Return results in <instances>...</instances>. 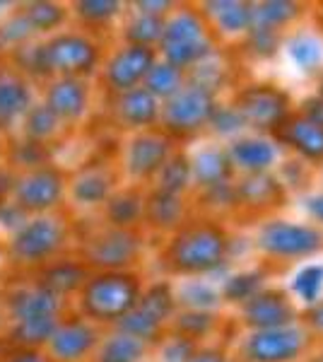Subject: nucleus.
I'll use <instances>...</instances> for the list:
<instances>
[{
	"label": "nucleus",
	"mask_w": 323,
	"mask_h": 362,
	"mask_svg": "<svg viewBox=\"0 0 323 362\" xmlns=\"http://www.w3.org/2000/svg\"><path fill=\"white\" fill-rule=\"evenodd\" d=\"M319 95L323 97V75H321V83H319Z\"/></svg>",
	"instance_id": "nucleus-55"
},
{
	"label": "nucleus",
	"mask_w": 323,
	"mask_h": 362,
	"mask_svg": "<svg viewBox=\"0 0 323 362\" xmlns=\"http://www.w3.org/2000/svg\"><path fill=\"white\" fill-rule=\"evenodd\" d=\"M290 58L297 63L302 70H314L321 66V58H323V51H321V44L311 37H299L295 42L290 44Z\"/></svg>",
	"instance_id": "nucleus-43"
},
{
	"label": "nucleus",
	"mask_w": 323,
	"mask_h": 362,
	"mask_svg": "<svg viewBox=\"0 0 323 362\" xmlns=\"http://www.w3.org/2000/svg\"><path fill=\"white\" fill-rule=\"evenodd\" d=\"M186 215V203L184 196H172V194H160V191H152L145 198V218L152 227L157 230L176 232L184 225Z\"/></svg>",
	"instance_id": "nucleus-26"
},
{
	"label": "nucleus",
	"mask_w": 323,
	"mask_h": 362,
	"mask_svg": "<svg viewBox=\"0 0 323 362\" xmlns=\"http://www.w3.org/2000/svg\"><path fill=\"white\" fill-rule=\"evenodd\" d=\"M87 283V268L80 264H58L46 273V283L44 288L51 290L54 295H66L73 290L82 288Z\"/></svg>",
	"instance_id": "nucleus-34"
},
{
	"label": "nucleus",
	"mask_w": 323,
	"mask_h": 362,
	"mask_svg": "<svg viewBox=\"0 0 323 362\" xmlns=\"http://www.w3.org/2000/svg\"><path fill=\"white\" fill-rule=\"evenodd\" d=\"M160 109L162 102L152 97L143 85L116 95L114 102L116 121L131 131H148L155 124H160Z\"/></svg>",
	"instance_id": "nucleus-19"
},
{
	"label": "nucleus",
	"mask_w": 323,
	"mask_h": 362,
	"mask_svg": "<svg viewBox=\"0 0 323 362\" xmlns=\"http://www.w3.org/2000/svg\"><path fill=\"white\" fill-rule=\"evenodd\" d=\"M184 85H186L184 70L169 66L167 61H155V66L150 68V73L143 80L145 90L155 99H160V102H167L169 97H174Z\"/></svg>",
	"instance_id": "nucleus-32"
},
{
	"label": "nucleus",
	"mask_w": 323,
	"mask_h": 362,
	"mask_svg": "<svg viewBox=\"0 0 323 362\" xmlns=\"http://www.w3.org/2000/svg\"><path fill=\"white\" fill-rule=\"evenodd\" d=\"M215 107H217L215 92H210L208 87L191 80V83H186L174 97L162 102L160 124L169 138L193 136V133L208 128Z\"/></svg>",
	"instance_id": "nucleus-5"
},
{
	"label": "nucleus",
	"mask_w": 323,
	"mask_h": 362,
	"mask_svg": "<svg viewBox=\"0 0 323 362\" xmlns=\"http://www.w3.org/2000/svg\"><path fill=\"white\" fill-rule=\"evenodd\" d=\"M32 32H34V29L29 27L27 17L17 15V17L8 20L3 27H0V39H3V42H8V44H22Z\"/></svg>",
	"instance_id": "nucleus-46"
},
{
	"label": "nucleus",
	"mask_w": 323,
	"mask_h": 362,
	"mask_svg": "<svg viewBox=\"0 0 323 362\" xmlns=\"http://www.w3.org/2000/svg\"><path fill=\"white\" fill-rule=\"evenodd\" d=\"M304 326H307L311 334H323V297L307 307V312H304Z\"/></svg>",
	"instance_id": "nucleus-50"
},
{
	"label": "nucleus",
	"mask_w": 323,
	"mask_h": 362,
	"mask_svg": "<svg viewBox=\"0 0 323 362\" xmlns=\"http://www.w3.org/2000/svg\"><path fill=\"white\" fill-rule=\"evenodd\" d=\"M208 126L213 128V131L220 138H229V140L239 138V133H242L244 128H246L244 121H242V116L234 112L232 104H225V107H220V104H217L213 116H210V124Z\"/></svg>",
	"instance_id": "nucleus-42"
},
{
	"label": "nucleus",
	"mask_w": 323,
	"mask_h": 362,
	"mask_svg": "<svg viewBox=\"0 0 323 362\" xmlns=\"http://www.w3.org/2000/svg\"><path fill=\"white\" fill-rule=\"evenodd\" d=\"M297 17L299 5L287 3V0H268V3L251 5V29H266V32L278 34Z\"/></svg>",
	"instance_id": "nucleus-30"
},
{
	"label": "nucleus",
	"mask_w": 323,
	"mask_h": 362,
	"mask_svg": "<svg viewBox=\"0 0 323 362\" xmlns=\"http://www.w3.org/2000/svg\"><path fill=\"white\" fill-rule=\"evenodd\" d=\"M140 249H143V239L138 232L109 225L85 242V261L90 266H97L102 273L126 271L138 261Z\"/></svg>",
	"instance_id": "nucleus-10"
},
{
	"label": "nucleus",
	"mask_w": 323,
	"mask_h": 362,
	"mask_svg": "<svg viewBox=\"0 0 323 362\" xmlns=\"http://www.w3.org/2000/svg\"><path fill=\"white\" fill-rule=\"evenodd\" d=\"M242 319L251 331L278 329V326L295 324L297 309L290 295L283 293V290L263 288L261 293H256L242 305Z\"/></svg>",
	"instance_id": "nucleus-15"
},
{
	"label": "nucleus",
	"mask_w": 323,
	"mask_h": 362,
	"mask_svg": "<svg viewBox=\"0 0 323 362\" xmlns=\"http://www.w3.org/2000/svg\"><path fill=\"white\" fill-rule=\"evenodd\" d=\"M256 249L270 259H309L323 249V232L316 225L290 223L283 218L266 220L256 232Z\"/></svg>",
	"instance_id": "nucleus-4"
},
{
	"label": "nucleus",
	"mask_w": 323,
	"mask_h": 362,
	"mask_svg": "<svg viewBox=\"0 0 323 362\" xmlns=\"http://www.w3.org/2000/svg\"><path fill=\"white\" fill-rule=\"evenodd\" d=\"M32 107V92L29 85L17 73L0 70V128L15 124L20 116Z\"/></svg>",
	"instance_id": "nucleus-25"
},
{
	"label": "nucleus",
	"mask_w": 323,
	"mask_h": 362,
	"mask_svg": "<svg viewBox=\"0 0 323 362\" xmlns=\"http://www.w3.org/2000/svg\"><path fill=\"white\" fill-rule=\"evenodd\" d=\"M148 358V343L123 331H114L97 343L95 362H143Z\"/></svg>",
	"instance_id": "nucleus-28"
},
{
	"label": "nucleus",
	"mask_w": 323,
	"mask_h": 362,
	"mask_svg": "<svg viewBox=\"0 0 323 362\" xmlns=\"http://www.w3.org/2000/svg\"><path fill=\"white\" fill-rule=\"evenodd\" d=\"M44 68L58 78H82L92 73L99 61L97 44L85 34H58L41 49Z\"/></svg>",
	"instance_id": "nucleus-11"
},
{
	"label": "nucleus",
	"mask_w": 323,
	"mask_h": 362,
	"mask_svg": "<svg viewBox=\"0 0 323 362\" xmlns=\"http://www.w3.org/2000/svg\"><path fill=\"white\" fill-rule=\"evenodd\" d=\"M61 312V297L54 295L51 290L41 288L22 290L13 300V317L20 319H37V317H58Z\"/></svg>",
	"instance_id": "nucleus-29"
},
{
	"label": "nucleus",
	"mask_w": 323,
	"mask_h": 362,
	"mask_svg": "<svg viewBox=\"0 0 323 362\" xmlns=\"http://www.w3.org/2000/svg\"><path fill=\"white\" fill-rule=\"evenodd\" d=\"M44 107L58 121H78L90 107V87L82 78H56L46 90Z\"/></svg>",
	"instance_id": "nucleus-20"
},
{
	"label": "nucleus",
	"mask_w": 323,
	"mask_h": 362,
	"mask_svg": "<svg viewBox=\"0 0 323 362\" xmlns=\"http://www.w3.org/2000/svg\"><path fill=\"white\" fill-rule=\"evenodd\" d=\"M155 191L160 194H172V196H184L191 189V165L186 153H172L169 160L164 162L162 169L157 172Z\"/></svg>",
	"instance_id": "nucleus-31"
},
{
	"label": "nucleus",
	"mask_w": 323,
	"mask_h": 362,
	"mask_svg": "<svg viewBox=\"0 0 323 362\" xmlns=\"http://www.w3.org/2000/svg\"><path fill=\"white\" fill-rule=\"evenodd\" d=\"M193 353H196V343L174 334L162 343L160 362H189Z\"/></svg>",
	"instance_id": "nucleus-45"
},
{
	"label": "nucleus",
	"mask_w": 323,
	"mask_h": 362,
	"mask_svg": "<svg viewBox=\"0 0 323 362\" xmlns=\"http://www.w3.org/2000/svg\"><path fill=\"white\" fill-rule=\"evenodd\" d=\"M237 206H246L251 210H270L283 206L285 201V184L270 172L266 174H246L234 184Z\"/></svg>",
	"instance_id": "nucleus-23"
},
{
	"label": "nucleus",
	"mask_w": 323,
	"mask_h": 362,
	"mask_svg": "<svg viewBox=\"0 0 323 362\" xmlns=\"http://www.w3.org/2000/svg\"><path fill=\"white\" fill-rule=\"evenodd\" d=\"M321 179H323V172H321Z\"/></svg>",
	"instance_id": "nucleus-56"
},
{
	"label": "nucleus",
	"mask_w": 323,
	"mask_h": 362,
	"mask_svg": "<svg viewBox=\"0 0 323 362\" xmlns=\"http://www.w3.org/2000/svg\"><path fill=\"white\" fill-rule=\"evenodd\" d=\"M8 362H46V358H44V355H39V353H34V350H27V353L10 358Z\"/></svg>",
	"instance_id": "nucleus-53"
},
{
	"label": "nucleus",
	"mask_w": 323,
	"mask_h": 362,
	"mask_svg": "<svg viewBox=\"0 0 323 362\" xmlns=\"http://www.w3.org/2000/svg\"><path fill=\"white\" fill-rule=\"evenodd\" d=\"M275 143H283L292 153H297L307 162H323V128L302 119V116H290L283 126L275 131Z\"/></svg>",
	"instance_id": "nucleus-21"
},
{
	"label": "nucleus",
	"mask_w": 323,
	"mask_h": 362,
	"mask_svg": "<svg viewBox=\"0 0 323 362\" xmlns=\"http://www.w3.org/2000/svg\"><path fill=\"white\" fill-rule=\"evenodd\" d=\"M114 191H116L114 172L104 165H92L80 169L73 177V181H70V198L80 208L104 206Z\"/></svg>",
	"instance_id": "nucleus-22"
},
{
	"label": "nucleus",
	"mask_w": 323,
	"mask_h": 362,
	"mask_svg": "<svg viewBox=\"0 0 323 362\" xmlns=\"http://www.w3.org/2000/svg\"><path fill=\"white\" fill-rule=\"evenodd\" d=\"M229 235L222 225L203 220V223L181 225L164 249V264L176 276L201 278L217 271L227 261Z\"/></svg>",
	"instance_id": "nucleus-1"
},
{
	"label": "nucleus",
	"mask_w": 323,
	"mask_h": 362,
	"mask_svg": "<svg viewBox=\"0 0 323 362\" xmlns=\"http://www.w3.org/2000/svg\"><path fill=\"white\" fill-rule=\"evenodd\" d=\"M99 343L97 329L87 321H66L58 324L49 338V353L58 362H80L95 353Z\"/></svg>",
	"instance_id": "nucleus-17"
},
{
	"label": "nucleus",
	"mask_w": 323,
	"mask_h": 362,
	"mask_svg": "<svg viewBox=\"0 0 323 362\" xmlns=\"http://www.w3.org/2000/svg\"><path fill=\"white\" fill-rule=\"evenodd\" d=\"M304 208H307L309 218L323 227V191L307 196V201H304Z\"/></svg>",
	"instance_id": "nucleus-52"
},
{
	"label": "nucleus",
	"mask_w": 323,
	"mask_h": 362,
	"mask_svg": "<svg viewBox=\"0 0 323 362\" xmlns=\"http://www.w3.org/2000/svg\"><path fill=\"white\" fill-rule=\"evenodd\" d=\"M201 10L208 27L220 32L222 37H242L251 29V5L239 0H213Z\"/></svg>",
	"instance_id": "nucleus-24"
},
{
	"label": "nucleus",
	"mask_w": 323,
	"mask_h": 362,
	"mask_svg": "<svg viewBox=\"0 0 323 362\" xmlns=\"http://www.w3.org/2000/svg\"><path fill=\"white\" fill-rule=\"evenodd\" d=\"M138 8V15H150V17H167L174 10V3H167V0H143V3H135Z\"/></svg>",
	"instance_id": "nucleus-49"
},
{
	"label": "nucleus",
	"mask_w": 323,
	"mask_h": 362,
	"mask_svg": "<svg viewBox=\"0 0 323 362\" xmlns=\"http://www.w3.org/2000/svg\"><path fill=\"white\" fill-rule=\"evenodd\" d=\"M157 61V51L150 46H135L123 44L114 56L109 58L107 68H104V83H107L116 95L128 92L133 87H140L145 75Z\"/></svg>",
	"instance_id": "nucleus-14"
},
{
	"label": "nucleus",
	"mask_w": 323,
	"mask_h": 362,
	"mask_svg": "<svg viewBox=\"0 0 323 362\" xmlns=\"http://www.w3.org/2000/svg\"><path fill=\"white\" fill-rule=\"evenodd\" d=\"M249 49L258 56H270L278 49V34L266 29H249Z\"/></svg>",
	"instance_id": "nucleus-47"
},
{
	"label": "nucleus",
	"mask_w": 323,
	"mask_h": 362,
	"mask_svg": "<svg viewBox=\"0 0 323 362\" xmlns=\"http://www.w3.org/2000/svg\"><path fill=\"white\" fill-rule=\"evenodd\" d=\"M172 153V138L164 131H155V128L135 131L123 150V169H126L128 179L150 181L157 177V172Z\"/></svg>",
	"instance_id": "nucleus-13"
},
{
	"label": "nucleus",
	"mask_w": 323,
	"mask_h": 362,
	"mask_svg": "<svg viewBox=\"0 0 323 362\" xmlns=\"http://www.w3.org/2000/svg\"><path fill=\"white\" fill-rule=\"evenodd\" d=\"M61 128V121L56 119L49 109L41 104V107H29L25 114V133L34 143H44V140L54 138Z\"/></svg>",
	"instance_id": "nucleus-38"
},
{
	"label": "nucleus",
	"mask_w": 323,
	"mask_h": 362,
	"mask_svg": "<svg viewBox=\"0 0 323 362\" xmlns=\"http://www.w3.org/2000/svg\"><path fill=\"white\" fill-rule=\"evenodd\" d=\"M234 112L242 116L246 128H254L258 136L275 133L290 119V95L278 85L256 83L246 85L234 95Z\"/></svg>",
	"instance_id": "nucleus-6"
},
{
	"label": "nucleus",
	"mask_w": 323,
	"mask_h": 362,
	"mask_svg": "<svg viewBox=\"0 0 323 362\" xmlns=\"http://www.w3.org/2000/svg\"><path fill=\"white\" fill-rule=\"evenodd\" d=\"M299 116L323 128V97L321 95H311V97L304 99L302 107H299Z\"/></svg>",
	"instance_id": "nucleus-48"
},
{
	"label": "nucleus",
	"mask_w": 323,
	"mask_h": 362,
	"mask_svg": "<svg viewBox=\"0 0 323 362\" xmlns=\"http://www.w3.org/2000/svg\"><path fill=\"white\" fill-rule=\"evenodd\" d=\"M307 362H323V350H321V353H316V355H311Z\"/></svg>",
	"instance_id": "nucleus-54"
},
{
	"label": "nucleus",
	"mask_w": 323,
	"mask_h": 362,
	"mask_svg": "<svg viewBox=\"0 0 323 362\" xmlns=\"http://www.w3.org/2000/svg\"><path fill=\"white\" fill-rule=\"evenodd\" d=\"M311 331L304 324L249 331L242 343L244 362H297L309 350Z\"/></svg>",
	"instance_id": "nucleus-7"
},
{
	"label": "nucleus",
	"mask_w": 323,
	"mask_h": 362,
	"mask_svg": "<svg viewBox=\"0 0 323 362\" xmlns=\"http://www.w3.org/2000/svg\"><path fill=\"white\" fill-rule=\"evenodd\" d=\"M261 290H263V273L246 271V273H239V276H232L225 285H222L220 300L244 305L246 300H251V297L256 293H261Z\"/></svg>",
	"instance_id": "nucleus-37"
},
{
	"label": "nucleus",
	"mask_w": 323,
	"mask_h": 362,
	"mask_svg": "<svg viewBox=\"0 0 323 362\" xmlns=\"http://www.w3.org/2000/svg\"><path fill=\"white\" fill-rule=\"evenodd\" d=\"M25 17L34 32H51V29H56L63 22L66 10H63V5L56 3H34L29 5Z\"/></svg>",
	"instance_id": "nucleus-40"
},
{
	"label": "nucleus",
	"mask_w": 323,
	"mask_h": 362,
	"mask_svg": "<svg viewBox=\"0 0 323 362\" xmlns=\"http://www.w3.org/2000/svg\"><path fill=\"white\" fill-rule=\"evenodd\" d=\"M121 8L123 5L116 0H80L75 3V13L90 25H104V22L114 20L121 13Z\"/></svg>",
	"instance_id": "nucleus-41"
},
{
	"label": "nucleus",
	"mask_w": 323,
	"mask_h": 362,
	"mask_svg": "<svg viewBox=\"0 0 323 362\" xmlns=\"http://www.w3.org/2000/svg\"><path fill=\"white\" fill-rule=\"evenodd\" d=\"M162 61L179 70H189L201 66L215 54V42L210 37V27L201 10L176 8L164 17L162 42H160Z\"/></svg>",
	"instance_id": "nucleus-2"
},
{
	"label": "nucleus",
	"mask_w": 323,
	"mask_h": 362,
	"mask_svg": "<svg viewBox=\"0 0 323 362\" xmlns=\"http://www.w3.org/2000/svg\"><path fill=\"white\" fill-rule=\"evenodd\" d=\"M174 309L176 297L172 285L157 283L140 295L138 305L116 324V331L140 338V341H145L150 346V341H155L162 334V326L174 317Z\"/></svg>",
	"instance_id": "nucleus-9"
},
{
	"label": "nucleus",
	"mask_w": 323,
	"mask_h": 362,
	"mask_svg": "<svg viewBox=\"0 0 323 362\" xmlns=\"http://www.w3.org/2000/svg\"><path fill=\"white\" fill-rule=\"evenodd\" d=\"M140 295H143V288L133 273H97L82 285L80 309L87 319L99 321V324H119L138 305Z\"/></svg>",
	"instance_id": "nucleus-3"
},
{
	"label": "nucleus",
	"mask_w": 323,
	"mask_h": 362,
	"mask_svg": "<svg viewBox=\"0 0 323 362\" xmlns=\"http://www.w3.org/2000/svg\"><path fill=\"white\" fill-rule=\"evenodd\" d=\"M66 194L63 174L54 167H34L13 184V206L25 213L44 215L61 203Z\"/></svg>",
	"instance_id": "nucleus-12"
},
{
	"label": "nucleus",
	"mask_w": 323,
	"mask_h": 362,
	"mask_svg": "<svg viewBox=\"0 0 323 362\" xmlns=\"http://www.w3.org/2000/svg\"><path fill=\"white\" fill-rule=\"evenodd\" d=\"M189 362H229V358L220 348H196Z\"/></svg>",
	"instance_id": "nucleus-51"
},
{
	"label": "nucleus",
	"mask_w": 323,
	"mask_h": 362,
	"mask_svg": "<svg viewBox=\"0 0 323 362\" xmlns=\"http://www.w3.org/2000/svg\"><path fill=\"white\" fill-rule=\"evenodd\" d=\"M323 290V266H307L292 278V293H295L304 305H314L321 300Z\"/></svg>",
	"instance_id": "nucleus-39"
},
{
	"label": "nucleus",
	"mask_w": 323,
	"mask_h": 362,
	"mask_svg": "<svg viewBox=\"0 0 323 362\" xmlns=\"http://www.w3.org/2000/svg\"><path fill=\"white\" fill-rule=\"evenodd\" d=\"M68 227L56 215H37L17 227L10 242V259L17 264H41L58 254V249L66 244Z\"/></svg>",
	"instance_id": "nucleus-8"
},
{
	"label": "nucleus",
	"mask_w": 323,
	"mask_h": 362,
	"mask_svg": "<svg viewBox=\"0 0 323 362\" xmlns=\"http://www.w3.org/2000/svg\"><path fill=\"white\" fill-rule=\"evenodd\" d=\"M174 297H176V302H184V305H189V309H208V307H213L217 300H220V293H213L208 285L201 283V280H196V283L186 285L184 293H179Z\"/></svg>",
	"instance_id": "nucleus-44"
},
{
	"label": "nucleus",
	"mask_w": 323,
	"mask_h": 362,
	"mask_svg": "<svg viewBox=\"0 0 323 362\" xmlns=\"http://www.w3.org/2000/svg\"><path fill=\"white\" fill-rule=\"evenodd\" d=\"M162 27L164 20L162 17H150V15H135L131 22L126 25V44H135V46H160L162 42Z\"/></svg>",
	"instance_id": "nucleus-35"
},
{
	"label": "nucleus",
	"mask_w": 323,
	"mask_h": 362,
	"mask_svg": "<svg viewBox=\"0 0 323 362\" xmlns=\"http://www.w3.org/2000/svg\"><path fill=\"white\" fill-rule=\"evenodd\" d=\"M227 157L234 172L246 174H266L280 162V148L268 136H239L229 140Z\"/></svg>",
	"instance_id": "nucleus-16"
},
{
	"label": "nucleus",
	"mask_w": 323,
	"mask_h": 362,
	"mask_svg": "<svg viewBox=\"0 0 323 362\" xmlns=\"http://www.w3.org/2000/svg\"><path fill=\"white\" fill-rule=\"evenodd\" d=\"M189 165H191V186L201 189L203 194L232 184L234 169L229 165L227 150L220 148V145L210 143L198 148L196 153L189 155Z\"/></svg>",
	"instance_id": "nucleus-18"
},
{
	"label": "nucleus",
	"mask_w": 323,
	"mask_h": 362,
	"mask_svg": "<svg viewBox=\"0 0 323 362\" xmlns=\"http://www.w3.org/2000/svg\"><path fill=\"white\" fill-rule=\"evenodd\" d=\"M172 324H174L176 336H184L196 343L198 338L208 336L210 331H213V326L217 324V317L210 309H186V312L176 314V319H172Z\"/></svg>",
	"instance_id": "nucleus-33"
},
{
	"label": "nucleus",
	"mask_w": 323,
	"mask_h": 362,
	"mask_svg": "<svg viewBox=\"0 0 323 362\" xmlns=\"http://www.w3.org/2000/svg\"><path fill=\"white\" fill-rule=\"evenodd\" d=\"M104 206H107V220L111 227L133 230L145 218V196L138 189L114 191Z\"/></svg>",
	"instance_id": "nucleus-27"
},
{
	"label": "nucleus",
	"mask_w": 323,
	"mask_h": 362,
	"mask_svg": "<svg viewBox=\"0 0 323 362\" xmlns=\"http://www.w3.org/2000/svg\"><path fill=\"white\" fill-rule=\"evenodd\" d=\"M61 324L58 317H37V319H20L15 321L13 338L17 343L27 348H34L39 343H49L51 334L56 331V326Z\"/></svg>",
	"instance_id": "nucleus-36"
}]
</instances>
